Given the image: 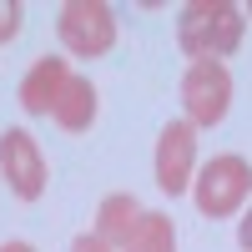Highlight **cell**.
<instances>
[{"label": "cell", "instance_id": "cell-1", "mask_svg": "<svg viewBox=\"0 0 252 252\" xmlns=\"http://www.w3.org/2000/svg\"><path fill=\"white\" fill-rule=\"evenodd\" d=\"M247 10L232 0H192L177 20V46L192 61H222L242 46Z\"/></svg>", "mask_w": 252, "mask_h": 252}, {"label": "cell", "instance_id": "cell-2", "mask_svg": "<svg viewBox=\"0 0 252 252\" xmlns=\"http://www.w3.org/2000/svg\"><path fill=\"white\" fill-rule=\"evenodd\" d=\"M192 197H197L202 217H232V212H242V202L252 197V166H247V157H237V152L212 157L197 172Z\"/></svg>", "mask_w": 252, "mask_h": 252}, {"label": "cell", "instance_id": "cell-3", "mask_svg": "<svg viewBox=\"0 0 252 252\" xmlns=\"http://www.w3.org/2000/svg\"><path fill=\"white\" fill-rule=\"evenodd\" d=\"M61 46L81 61H96L116 46V10L106 0H71V5H61Z\"/></svg>", "mask_w": 252, "mask_h": 252}, {"label": "cell", "instance_id": "cell-4", "mask_svg": "<svg viewBox=\"0 0 252 252\" xmlns=\"http://www.w3.org/2000/svg\"><path fill=\"white\" fill-rule=\"evenodd\" d=\"M182 106H187V121L197 126H217L232 106V76H227L222 61H192L182 76Z\"/></svg>", "mask_w": 252, "mask_h": 252}, {"label": "cell", "instance_id": "cell-5", "mask_svg": "<svg viewBox=\"0 0 252 252\" xmlns=\"http://www.w3.org/2000/svg\"><path fill=\"white\" fill-rule=\"evenodd\" d=\"M0 177H5V187L20 202H35L46 192V157H40V141L31 131L10 126V131L0 136Z\"/></svg>", "mask_w": 252, "mask_h": 252}, {"label": "cell", "instance_id": "cell-6", "mask_svg": "<svg viewBox=\"0 0 252 252\" xmlns=\"http://www.w3.org/2000/svg\"><path fill=\"white\" fill-rule=\"evenodd\" d=\"M197 172V126L192 121H166L157 136V187L166 197H177L192 187Z\"/></svg>", "mask_w": 252, "mask_h": 252}, {"label": "cell", "instance_id": "cell-7", "mask_svg": "<svg viewBox=\"0 0 252 252\" xmlns=\"http://www.w3.org/2000/svg\"><path fill=\"white\" fill-rule=\"evenodd\" d=\"M71 76H76V71H71L61 56H40L35 66L26 71V81H20V106H26L31 116H51Z\"/></svg>", "mask_w": 252, "mask_h": 252}, {"label": "cell", "instance_id": "cell-8", "mask_svg": "<svg viewBox=\"0 0 252 252\" xmlns=\"http://www.w3.org/2000/svg\"><path fill=\"white\" fill-rule=\"evenodd\" d=\"M136 222H141V207L131 192H111V197H101L96 207V237L106 242V247H126L136 232Z\"/></svg>", "mask_w": 252, "mask_h": 252}, {"label": "cell", "instance_id": "cell-9", "mask_svg": "<svg viewBox=\"0 0 252 252\" xmlns=\"http://www.w3.org/2000/svg\"><path fill=\"white\" fill-rule=\"evenodd\" d=\"M51 116H56V126H66V131H86V126L96 121V86L86 76H71Z\"/></svg>", "mask_w": 252, "mask_h": 252}, {"label": "cell", "instance_id": "cell-10", "mask_svg": "<svg viewBox=\"0 0 252 252\" xmlns=\"http://www.w3.org/2000/svg\"><path fill=\"white\" fill-rule=\"evenodd\" d=\"M126 252H177V227L166 212H141L131 242H126Z\"/></svg>", "mask_w": 252, "mask_h": 252}, {"label": "cell", "instance_id": "cell-11", "mask_svg": "<svg viewBox=\"0 0 252 252\" xmlns=\"http://www.w3.org/2000/svg\"><path fill=\"white\" fill-rule=\"evenodd\" d=\"M20 20H26V10H20L15 0H0V46L20 35Z\"/></svg>", "mask_w": 252, "mask_h": 252}, {"label": "cell", "instance_id": "cell-12", "mask_svg": "<svg viewBox=\"0 0 252 252\" xmlns=\"http://www.w3.org/2000/svg\"><path fill=\"white\" fill-rule=\"evenodd\" d=\"M71 252H111V247H106V242H101L96 232H81V237L71 242Z\"/></svg>", "mask_w": 252, "mask_h": 252}, {"label": "cell", "instance_id": "cell-13", "mask_svg": "<svg viewBox=\"0 0 252 252\" xmlns=\"http://www.w3.org/2000/svg\"><path fill=\"white\" fill-rule=\"evenodd\" d=\"M237 242H242V252H252V207H247L242 222H237Z\"/></svg>", "mask_w": 252, "mask_h": 252}, {"label": "cell", "instance_id": "cell-14", "mask_svg": "<svg viewBox=\"0 0 252 252\" xmlns=\"http://www.w3.org/2000/svg\"><path fill=\"white\" fill-rule=\"evenodd\" d=\"M0 252H35L31 242H0Z\"/></svg>", "mask_w": 252, "mask_h": 252}]
</instances>
